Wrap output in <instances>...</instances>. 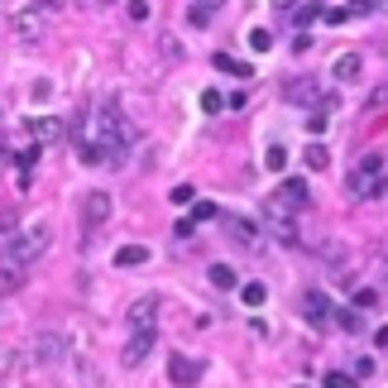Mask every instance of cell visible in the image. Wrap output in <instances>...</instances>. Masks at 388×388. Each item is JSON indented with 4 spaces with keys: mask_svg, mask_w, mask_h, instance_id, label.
Returning <instances> with one entry per match:
<instances>
[{
    "mask_svg": "<svg viewBox=\"0 0 388 388\" xmlns=\"http://www.w3.org/2000/svg\"><path fill=\"white\" fill-rule=\"evenodd\" d=\"M302 163H307L312 173H326V168H331V154H326V144H316V139H312V144H307V154H302Z\"/></svg>",
    "mask_w": 388,
    "mask_h": 388,
    "instance_id": "5bb4252c",
    "label": "cell"
},
{
    "mask_svg": "<svg viewBox=\"0 0 388 388\" xmlns=\"http://www.w3.org/2000/svg\"><path fill=\"white\" fill-rule=\"evenodd\" d=\"M10 29H14V39H43V29H48V5L39 0V5L14 10V14H10Z\"/></svg>",
    "mask_w": 388,
    "mask_h": 388,
    "instance_id": "3957f363",
    "label": "cell"
},
{
    "mask_svg": "<svg viewBox=\"0 0 388 388\" xmlns=\"http://www.w3.org/2000/svg\"><path fill=\"white\" fill-rule=\"evenodd\" d=\"M211 216H216V206H211V201H196V206H192V221H196V225H201V221H211Z\"/></svg>",
    "mask_w": 388,
    "mask_h": 388,
    "instance_id": "f546056e",
    "label": "cell"
},
{
    "mask_svg": "<svg viewBox=\"0 0 388 388\" xmlns=\"http://www.w3.org/2000/svg\"><path fill=\"white\" fill-rule=\"evenodd\" d=\"M139 264H149V249L144 245H120L115 249V269H139Z\"/></svg>",
    "mask_w": 388,
    "mask_h": 388,
    "instance_id": "4fadbf2b",
    "label": "cell"
},
{
    "mask_svg": "<svg viewBox=\"0 0 388 388\" xmlns=\"http://www.w3.org/2000/svg\"><path fill=\"white\" fill-rule=\"evenodd\" d=\"M321 19H326V24H345V19H350V10H321Z\"/></svg>",
    "mask_w": 388,
    "mask_h": 388,
    "instance_id": "d6a6232c",
    "label": "cell"
},
{
    "mask_svg": "<svg viewBox=\"0 0 388 388\" xmlns=\"http://www.w3.org/2000/svg\"><path fill=\"white\" fill-rule=\"evenodd\" d=\"M369 374H374V360L360 355V360H355V379H369Z\"/></svg>",
    "mask_w": 388,
    "mask_h": 388,
    "instance_id": "4dcf8cb0",
    "label": "cell"
},
{
    "mask_svg": "<svg viewBox=\"0 0 388 388\" xmlns=\"http://www.w3.org/2000/svg\"><path fill=\"white\" fill-rule=\"evenodd\" d=\"M48 245H53V230H48L43 221H34V225L14 230L5 249H10V264H34V259H39V254H43Z\"/></svg>",
    "mask_w": 388,
    "mask_h": 388,
    "instance_id": "6da1fadb",
    "label": "cell"
},
{
    "mask_svg": "<svg viewBox=\"0 0 388 388\" xmlns=\"http://www.w3.org/2000/svg\"><path fill=\"white\" fill-rule=\"evenodd\" d=\"M34 355L48 360V365L63 360V336H58V331H39V336H34Z\"/></svg>",
    "mask_w": 388,
    "mask_h": 388,
    "instance_id": "ba28073f",
    "label": "cell"
},
{
    "mask_svg": "<svg viewBox=\"0 0 388 388\" xmlns=\"http://www.w3.org/2000/svg\"><path fill=\"white\" fill-rule=\"evenodd\" d=\"M288 101H302V105H321V87H316V77H302V82H288Z\"/></svg>",
    "mask_w": 388,
    "mask_h": 388,
    "instance_id": "30bf717a",
    "label": "cell"
},
{
    "mask_svg": "<svg viewBox=\"0 0 388 388\" xmlns=\"http://www.w3.org/2000/svg\"><path fill=\"white\" fill-rule=\"evenodd\" d=\"M274 10H278V14L288 19V14H297V0H274Z\"/></svg>",
    "mask_w": 388,
    "mask_h": 388,
    "instance_id": "74e56055",
    "label": "cell"
},
{
    "mask_svg": "<svg viewBox=\"0 0 388 388\" xmlns=\"http://www.w3.org/2000/svg\"><path fill=\"white\" fill-rule=\"evenodd\" d=\"M326 388H360V384H355V374H345V369H331V374H326Z\"/></svg>",
    "mask_w": 388,
    "mask_h": 388,
    "instance_id": "603a6c76",
    "label": "cell"
},
{
    "mask_svg": "<svg viewBox=\"0 0 388 388\" xmlns=\"http://www.w3.org/2000/svg\"><path fill=\"white\" fill-rule=\"evenodd\" d=\"M374 345H384V350H388V326H379V331H374Z\"/></svg>",
    "mask_w": 388,
    "mask_h": 388,
    "instance_id": "f35d334b",
    "label": "cell"
},
{
    "mask_svg": "<svg viewBox=\"0 0 388 388\" xmlns=\"http://www.w3.org/2000/svg\"><path fill=\"white\" fill-rule=\"evenodd\" d=\"M379 5H384V10H388V0H379Z\"/></svg>",
    "mask_w": 388,
    "mask_h": 388,
    "instance_id": "7bdbcfd3",
    "label": "cell"
},
{
    "mask_svg": "<svg viewBox=\"0 0 388 388\" xmlns=\"http://www.w3.org/2000/svg\"><path fill=\"white\" fill-rule=\"evenodd\" d=\"M384 192H388V173H384Z\"/></svg>",
    "mask_w": 388,
    "mask_h": 388,
    "instance_id": "b9f144b4",
    "label": "cell"
},
{
    "mask_svg": "<svg viewBox=\"0 0 388 388\" xmlns=\"http://www.w3.org/2000/svg\"><path fill=\"white\" fill-rule=\"evenodd\" d=\"M206 278H211V288H221V292H230L235 283H240L230 264H211V269H206Z\"/></svg>",
    "mask_w": 388,
    "mask_h": 388,
    "instance_id": "2e32d148",
    "label": "cell"
},
{
    "mask_svg": "<svg viewBox=\"0 0 388 388\" xmlns=\"http://www.w3.org/2000/svg\"><path fill=\"white\" fill-rule=\"evenodd\" d=\"M379 168H384V154H365V159H360V168H355V173H360V178H374V173H379Z\"/></svg>",
    "mask_w": 388,
    "mask_h": 388,
    "instance_id": "7402d4cb",
    "label": "cell"
},
{
    "mask_svg": "<svg viewBox=\"0 0 388 388\" xmlns=\"http://www.w3.org/2000/svg\"><path fill=\"white\" fill-rule=\"evenodd\" d=\"M360 68H365V63H360V53H340V58H336V68H331V77H336V82H355V77H360Z\"/></svg>",
    "mask_w": 388,
    "mask_h": 388,
    "instance_id": "7c38bea8",
    "label": "cell"
},
{
    "mask_svg": "<svg viewBox=\"0 0 388 388\" xmlns=\"http://www.w3.org/2000/svg\"><path fill=\"white\" fill-rule=\"evenodd\" d=\"M345 10H350V14H369V10H379V0H350Z\"/></svg>",
    "mask_w": 388,
    "mask_h": 388,
    "instance_id": "1f68e13d",
    "label": "cell"
},
{
    "mask_svg": "<svg viewBox=\"0 0 388 388\" xmlns=\"http://www.w3.org/2000/svg\"><path fill=\"white\" fill-rule=\"evenodd\" d=\"M264 297H269L264 283H245V288H240V302H245V307H264Z\"/></svg>",
    "mask_w": 388,
    "mask_h": 388,
    "instance_id": "d6986e66",
    "label": "cell"
},
{
    "mask_svg": "<svg viewBox=\"0 0 388 388\" xmlns=\"http://www.w3.org/2000/svg\"><path fill=\"white\" fill-rule=\"evenodd\" d=\"M307 206H312L307 183H302V178H288V183H278V196L269 201V216H288V211H307Z\"/></svg>",
    "mask_w": 388,
    "mask_h": 388,
    "instance_id": "7a4b0ae2",
    "label": "cell"
},
{
    "mask_svg": "<svg viewBox=\"0 0 388 388\" xmlns=\"http://www.w3.org/2000/svg\"><path fill=\"white\" fill-rule=\"evenodd\" d=\"M340 326H345V331H360V307H355V312H340Z\"/></svg>",
    "mask_w": 388,
    "mask_h": 388,
    "instance_id": "e575fe53",
    "label": "cell"
},
{
    "mask_svg": "<svg viewBox=\"0 0 388 388\" xmlns=\"http://www.w3.org/2000/svg\"><path fill=\"white\" fill-rule=\"evenodd\" d=\"M211 63H216V68H221V72H230V77H254V68H249V63H235V58H230V53H216V58H211Z\"/></svg>",
    "mask_w": 388,
    "mask_h": 388,
    "instance_id": "e0dca14e",
    "label": "cell"
},
{
    "mask_svg": "<svg viewBox=\"0 0 388 388\" xmlns=\"http://www.w3.org/2000/svg\"><path fill=\"white\" fill-rule=\"evenodd\" d=\"M292 388H312V384H292Z\"/></svg>",
    "mask_w": 388,
    "mask_h": 388,
    "instance_id": "60d3db41",
    "label": "cell"
},
{
    "mask_svg": "<svg viewBox=\"0 0 388 388\" xmlns=\"http://www.w3.org/2000/svg\"><path fill=\"white\" fill-rule=\"evenodd\" d=\"M221 105H225V96H221V92H211V87L201 92V110H206V115H216Z\"/></svg>",
    "mask_w": 388,
    "mask_h": 388,
    "instance_id": "cb8c5ba5",
    "label": "cell"
},
{
    "mask_svg": "<svg viewBox=\"0 0 388 388\" xmlns=\"http://www.w3.org/2000/svg\"><path fill=\"white\" fill-rule=\"evenodd\" d=\"M149 350H154V331H130V340H125V365H139Z\"/></svg>",
    "mask_w": 388,
    "mask_h": 388,
    "instance_id": "9c48e42d",
    "label": "cell"
},
{
    "mask_svg": "<svg viewBox=\"0 0 388 388\" xmlns=\"http://www.w3.org/2000/svg\"><path fill=\"white\" fill-rule=\"evenodd\" d=\"M168 374H173L178 388H192L196 379H201V365H192L187 355H168Z\"/></svg>",
    "mask_w": 388,
    "mask_h": 388,
    "instance_id": "8992f818",
    "label": "cell"
},
{
    "mask_svg": "<svg viewBox=\"0 0 388 388\" xmlns=\"http://www.w3.org/2000/svg\"><path fill=\"white\" fill-rule=\"evenodd\" d=\"M110 192H87V201H82V225L87 230H101L105 221H110Z\"/></svg>",
    "mask_w": 388,
    "mask_h": 388,
    "instance_id": "277c9868",
    "label": "cell"
},
{
    "mask_svg": "<svg viewBox=\"0 0 388 388\" xmlns=\"http://www.w3.org/2000/svg\"><path fill=\"white\" fill-rule=\"evenodd\" d=\"M249 48H254V53H269V48H274V34H269V29H249Z\"/></svg>",
    "mask_w": 388,
    "mask_h": 388,
    "instance_id": "44dd1931",
    "label": "cell"
},
{
    "mask_svg": "<svg viewBox=\"0 0 388 388\" xmlns=\"http://www.w3.org/2000/svg\"><path fill=\"white\" fill-rule=\"evenodd\" d=\"M302 316L316 321V326L331 321V297H326V292H302Z\"/></svg>",
    "mask_w": 388,
    "mask_h": 388,
    "instance_id": "52a82bcc",
    "label": "cell"
},
{
    "mask_svg": "<svg viewBox=\"0 0 388 388\" xmlns=\"http://www.w3.org/2000/svg\"><path fill=\"white\" fill-rule=\"evenodd\" d=\"M201 5H206V10H216V5H225V0H201Z\"/></svg>",
    "mask_w": 388,
    "mask_h": 388,
    "instance_id": "ab89813d",
    "label": "cell"
},
{
    "mask_svg": "<svg viewBox=\"0 0 388 388\" xmlns=\"http://www.w3.org/2000/svg\"><path fill=\"white\" fill-rule=\"evenodd\" d=\"M125 10H130V19H134V24H144V19H149V0H130Z\"/></svg>",
    "mask_w": 388,
    "mask_h": 388,
    "instance_id": "484cf974",
    "label": "cell"
},
{
    "mask_svg": "<svg viewBox=\"0 0 388 388\" xmlns=\"http://www.w3.org/2000/svg\"><path fill=\"white\" fill-rule=\"evenodd\" d=\"M187 19H192V24H206V19H211V10H206V5H192V10H187Z\"/></svg>",
    "mask_w": 388,
    "mask_h": 388,
    "instance_id": "d590c367",
    "label": "cell"
},
{
    "mask_svg": "<svg viewBox=\"0 0 388 388\" xmlns=\"http://www.w3.org/2000/svg\"><path fill=\"white\" fill-rule=\"evenodd\" d=\"M326 120H331V115H326V105H321V110L312 105V115H307V130H312V134H321V130H326Z\"/></svg>",
    "mask_w": 388,
    "mask_h": 388,
    "instance_id": "d4e9b609",
    "label": "cell"
},
{
    "mask_svg": "<svg viewBox=\"0 0 388 388\" xmlns=\"http://www.w3.org/2000/svg\"><path fill=\"white\" fill-rule=\"evenodd\" d=\"M379 105H388V87H379V92L369 96V105H365V110H379Z\"/></svg>",
    "mask_w": 388,
    "mask_h": 388,
    "instance_id": "8d00e7d4",
    "label": "cell"
},
{
    "mask_svg": "<svg viewBox=\"0 0 388 388\" xmlns=\"http://www.w3.org/2000/svg\"><path fill=\"white\" fill-rule=\"evenodd\" d=\"M374 302H379V292H374V288H360V292H355V307H360V312H369Z\"/></svg>",
    "mask_w": 388,
    "mask_h": 388,
    "instance_id": "83f0119b",
    "label": "cell"
},
{
    "mask_svg": "<svg viewBox=\"0 0 388 388\" xmlns=\"http://www.w3.org/2000/svg\"><path fill=\"white\" fill-rule=\"evenodd\" d=\"M34 134L53 144V139H63V134H68V125H63V120H34Z\"/></svg>",
    "mask_w": 388,
    "mask_h": 388,
    "instance_id": "ac0fdd59",
    "label": "cell"
},
{
    "mask_svg": "<svg viewBox=\"0 0 388 388\" xmlns=\"http://www.w3.org/2000/svg\"><path fill=\"white\" fill-rule=\"evenodd\" d=\"M225 225H230V240H240V245H254V240H259L254 221H245V216H230Z\"/></svg>",
    "mask_w": 388,
    "mask_h": 388,
    "instance_id": "9a60e30c",
    "label": "cell"
},
{
    "mask_svg": "<svg viewBox=\"0 0 388 388\" xmlns=\"http://www.w3.org/2000/svg\"><path fill=\"white\" fill-rule=\"evenodd\" d=\"M105 154H110V144H92V139H77V163H87V168H101V163H105Z\"/></svg>",
    "mask_w": 388,
    "mask_h": 388,
    "instance_id": "8fae6325",
    "label": "cell"
},
{
    "mask_svg": "<svg viewBox=\"0 0 388 388\" xmlns=\"http://www.w3.org/2000/svg\"><path fill=\"white\" fill-rule=\"evenodd\" d=\"M168 196H173V206H187V201L196 196V187H187V183H183V187H173Z\"/></svg>",
    "mask_w": 388,
    "mask_h": 388,
    "instance_id": "f1b7e54d",
    "label": "cell"
},
{
    "mask_svg": "<svg viewBox=\"0 0 388 388\" xmlns=\"http://www.w3.org/2000/svg\"><path fill=\"white\" fill-rule=\"evenodd\" d=\"M159 326V297H139L130 307V331H154Z\"/></svg>",
    "mask_w": 388,
    "mask_h": 388,
    "instance_id": "5b68a950",
    "label": "cell"
},
{
    "mask_svg": "<svg viewBox=\"0 0 388 388\" xmlns=\"http://www.w3.org/2000/svg\"><path fill=\"white\" fill-rule=\"evenodd\" d=\"M39 154H43L39 144H34V149H24V154H19V168H34V163H39Z\"/></svg>",
    "mask_w": 388,
    "mask_h": 388,
    "instance_id": "836d02e7",
    "label": "cell"
},
{
    "mask_svg": "<svg viewBox=\"0 0 388 388\" xmlns=\"http://www.w3.org/2000/svg\"><path fill=\"white\" fill-rule=\"evenodd\" d=\"M292 19H297V24H312V19H321V5H297Z\"/></svg>",
    "mask_w": 388,
    "mask_h": 388,
    "instance_id": "4316f807",
    "label": "cell"
},
{
    "mask_svg": "<svg viewBox=\"0 0 388 388\" xmlns=\"http://www.w3.org/2000/svg\"><path fill=\"white\" fill-rule=\"evenodd\" d=\"M264 168H269V173H283V168H288V149H283V144H274V149L264 154Z\"/></svg>",
    "mask_w": 388,
    "mask_h": 388,
    "instance_id": "ffe728a7",
    "label": "cell"
}]
</instances>
